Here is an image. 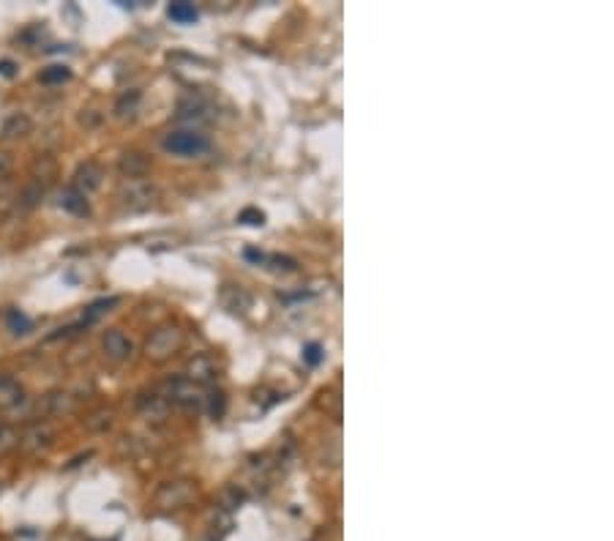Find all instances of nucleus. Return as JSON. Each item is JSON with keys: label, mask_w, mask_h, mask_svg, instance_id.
<instances>
[{"label": "nucleus", "mask_w": 614, "mask_h": 541, "mask_svg": "<svg viewBox=\"0 0 614 541\" xmlns=\"http://www.w3.org/2000/svg\"><path fill=\"white\" fill-rule=\"evenodd\" d=\"M137 404L145 416L156 418V421L167 416V410H169V402H167V397H164V394H142Z\"/></svg>", "instance_id": "nucleus-14"}, {"label": "nucleus", "mask_w": 614, "mask_h": 541, "mask_svg": "<svg viewBox=\"0 0 614 541\" xmlns=\"http://www.w3.org/2000/svg\"><path fill=\"white\" fill-rule=\"evenodd\" d=\"M101 178H104L101 164H96V162H85V164H79L77 172H74V189L88 197L91 192H96V189L101 186Z\"/></svg>", "instance_id": "nucleus-7"}, {"label": "nucleus", "mask_w": 614, "mask_h": 541, "mask_svg": "<svg viewBox=\"0 0 614 541\" xmlns=\"http://www.w3.org/2000/svg\"><path fill=\"white\" fill-rule=\"evenodd\" d=\"M164 148L175 156H202L208 148H211V139L200 134V131H191V129H181V131H169L164 137Z\"/></svg>", "instance_id": "nucleus-2"}, {"label": "nucleus", "mask_w": 614, "mask_h": 541, "mask_svg": "<svg viewBox=\"0 0 614 541\" xmlns=\"http://www.w3.org/2000/svg\"><path fill=\"white\" fill-rule=\"evenodd\" d=\"M167 402H175V404H183L188 410H197L202 404L205 397H200V391L194 388L191 380H186V377H175V380H169L167 383Z\"/></svg>", "instance_id": "nucleus-5"}, {"label": "nucleus", "mask_w": 614, "mask_h": 541, "mask_svg": "<svg viewBox=\"0 0 614 541\" xmlns=\"http://www.w3.org/2000/svg\"><path fill=\"white\" fill-rule=\"evenodd\" d=\"M118 197L126 208H131V211H145V208H151L158 197V192H156V186H151L148 181H126L121 186V192H118Z\"/></svg>", "instance_id": "nucleus-4"}, {"label": "nucleus", "mask_w": 614, "mask_h": 541, "mask_svg": "<svg viewBox=\"0 0 614 541\" xmlns=\"http://www.w3.org/2000/svg\"><path fill=\"white\" fill-rule=\"evenodd\" d=\"M31 131V118L28 115H22V112H16V115H11L6 124H3V137L6 139H11V137H25Z\"/></svg>", "instance_id": "nucleus-15"}, {"label": "nucleus", "mask_w": 614, "mask_h": 541, "mask_svg": "<svg viewBox=\"0 0 614 541\" xmlns=\"http://www.w3.org/2000/svg\"><path fill=\"white\" fill-rule=\"evenodd\" d=\"M246 257H248V260H254V263H262V260H265V254L257 252V249H246Z\"/></svg>", "instance_id": "nucleus-31"}, {"label": "nucleus", "mask_w": 614, "mask_h": 541, "mask_svg": "<svg viewBox=\"0 0 614 541\" xmlns=\"http://www.w3.org/2000/svg\"><path fill=\"white\" fill-rule=\"evenodd\" d=\"M137 101H139V93H137V91L126 93L121 101L115 104V112H118V118H131V115H134V109H137Z\"/></svg>", "instance_id": "nucleus-22"}, {"label": "nucleus", "mask_w": 614, "mask_h": 541, "mask_svg": "<svg viewBox=\"0 0 614 541\" xmlns=\"http://www.w3.org/2000/svg\"><path fill=\"white\" fill-rule=\"evenodd\" d=\"M188 380L191 383H208L211 377H213V364L208 361V358H194V364L188 367Z\"/></svg>", "instance_id": "nucleus-17"}, {"label": "nucleus", "mask_w": 614, "mask_h": 541, "mask_svg": "<svg viewBox=\"0 0 614 541\" xmlns=\"http://www.w3.org/2000/svg\"><path fill=\"white\" fill-rule=\"evenodd\" d=\"M74 407H77V399L71 394L55 391V394H46L39 402V413H71Z\"/></svg>", "instance_id": "nucleus-12"}, {"label": "nucleus", "mask_w": 614, "mask_h": 541, "mask_svg": "<svg viewBox=\"0 0 614 541\" xmlns=\"http://www.w3.org/2000/svg\"><path fill=\"white\" fill-rule=\"evenodd\" d=\"M69 77H71V71H69L66 66H49V69L41 71V82H44V85H61V82H66Z\"/></svg>", "instance_id": "nucleus-21"}, {"label": "nucleus", "mask_w": 614, "mask_h": 541, "mask_svg": "<svg viewBox=\"0 0 614 541\" xmlns=\"http://www.w3.org/2000/svg\"><path fill=\"white\" fill-rule=\"evenodd\" d=\"M112 307H118V298H104V301H96V304H91L88 309H85V314H82V323L79 325H91L96 323L101 314H107Z\"/></svg>", "instance_id": "nucleus-16"}, {"label": "nucleus", "mask_w": 614, "mask_h": 541, "mask_svg": "<svg viewBox=\"0 0 614 541\" xmlns=\"http://www.w3.org/2000/svg\"><path fill=\"white\" fill-rule=\"evenodd\" d=\"M52 437H55L52 427H49V424H41V421H36V424H31V427L25 430V435H22V446H25L28 451H41L52 443Z\"/></svg>", "instance_id": "nucleus-9"}, {"label": "nucleus", "mask_w": 614, "mask_h": 541, "mask_svg": "<svg viewBox=\"0 0 614 541\" xmlns=\"http://www.w3.org/2000/svg\"><path fill=\"white\" fill-rule=\"evenodd\" d=\"M61 208L63 211H69V214H74V217H88L91 214V205H88V197L77 192L74 186H69V189H63L61 194Z\"/></svg>", "instance_id": "nucleus-13"}, {"label": "nucleus", "mask_w": 614, "mask_h": 541, "mask_svg": "<svg viewBox=\"0 0 614 541\" xmlns=\"http://www.w3.org/2000/svg\"><path fill=\"white\" fill-rule=\"evenodd\" d=\"M41 197H44V189L31 181V184L19 192V208H25V211H28V208H33V205H39Z\"/></svg>", "instance_id": "nucleus-20"}, {"label": "nucleus", "mask_w": 614, "mask_h": 541, "mask_svg": "<svg viewBox=\"0 0 614 541\" xmlns=\"http://www.w3.org/2000/svg\"><path fill=\"white\" fill-rule=\"evenodd\" d=\"M221 500H224V509H235V506L243 500V495H241L238 490H227V492L221 495Z\"/></svg>", "instance_id": "nucleus-28"}, {"label": "nucleus", "mask_w": 614, "mask_h": 541, "mask_svg": "<svg viewBox=\"0 0 614 541\" xmlns=\"http://www.w3.org/2000/svg\"><path fill=\"white\" fill-rule=\"evenodd\" d=\"M6 325H9V331H14V334H28V331H33V320L31 317H25L19 309L6 312Z\"/></svg>", "instance_id": "nucleus-18"}, {"label": "nucleus", "mask_w": 614, "mask_h": 541, "mask_svg": "<svg viewBox=\"0 0 614 541\" xmlns=\"http://www.w3.org/2000/svg\"><path fill=\"white\" fill-rule=\"evenodd\" d=\"M101 347H104L107 358L118 361V364H123V361H129V358L134 356V344H131V339H129L123 331H118V328H112V331L104 334Z\"/></svg>", "instance_id": "nucleus-6"}, {"label": "nucleus", "mask_w": 614, "mask_h": 541, "mask_svg": "<svg viewBox=\"0 0 614 541\" xmlns=\"http://www.w3.org/2000/svg\"><path fill=\"white\" fill-rule=\"evenodd\" d=\"M14 71H16V66L11 61L0 63V74H3V77H14Z\"/></svg>", "instance_id": "nucleus-30"}, {"label": "nucleus", "mask_w": 614, "mask_h": 541, "mask_svg": "<svg viewBox=\"0 0 614 541\" xmlns=\"http://www.w3.org/2000/svg\"><path fill=\"white\" fill-rule=\"evenodd\" d=\"M303 358H306V364L317 367V364L323 361V347H320V344H308L306 353H303Z\"/></svg>", "instance_id": "nucleus-27"}, {"label": "nucleus", "mask_w": 614, "mask_h": 541, "mask_svg": "<svg viewBox=\"0 0 614 541\" xmlns=\"http://www.w3.org/2000/svg\"><path fill=\"white\" fill-rule=\"evenodd\" d=\"M197 497V487L191 481H167L158 487L156 492V503L161 509H183Z\"/></svg>", "instance_id": "nucleus-3"}, {"label": "nucleus", "mask_w": 614, "mask_h": 541, "mask_svg": "<svg viewBox=\"0 0 614 541\" xmlns=\"http://www.w3.org/2000/svg\"><path fill=\"white\" fill-rule=\"evenodd\" d=\"M16 443V432L9 427V424H0V454H6L9 449H14Z\"/></svg>", "instance_id": "nucleus-25"}, {"label": "nucleus", "mask_w": 614, "mask_h": 541, "mask_svg": "<svg viewBox=\"0 0 614 541\" xmlns=\"http://www.w3.org/2000/svg\"><path fill=\"white\" fill-rule=\"evenodd\" d=\"M118 167L129 181H142V175H148V170H151V159L139 151H126L118 162Z\"/></svg>", "instance_id": "nucleus-8"}, {"label": "nucleus", "mask_w": 614, "mask_h": 541, "mask_svg": "<svg viewBox=\"0 0 614 541\" xmlns=\"http://www.w3.org/2000/svg\"><path fill=\"white\" fill-rule=\"evenodd\" d=\"M205 399H208V410H211V416H216V418L224 416V410H227V397H224V391H211Z\"/></svg>", "instance_id": "nucleus-23"}, {"label": "nucleus", "mask_w": 614, "mask_h": 541, "mask_svg": "<svg viewBox=\"0 0 614 541\" xmlns=\"http://www.w3.org/2000/svg\"><path fill=\"white\" fill-rule=\"evenodd\" d=\"M31 175H33V184H39L41 189H46V186L58 178V162H55L52 156H39V159L33 162Z\"/></svg>", "instance_id": "nucleus-11"}, {"label": "nucleus", "mask_w": 614, "mask_h": 541, "mask_svg": "<svg viewBox=\"0 0 614 541\" xmlns=\"http://www.w3.org/2000/svg\"><path fill=\"white\" fill-rule=\"evenodd\" d=\"M11 170H14V159H11V154L0 151V181H3V178H9Z\"/></svg>", "instance_id": "nucleus-26"}, {"label": "nucleus", "mask_w": 614, "mask_h": 541, "mask_svg": "<svg viewBox=\"0 0 614 541\" xmlns=\"http://www.w3.org/2000/svg\"><path fill=\"white\" fill-rule=\"evenodd\" d=\"M181 347H183V331L178 325H161L151 334V339L145 344V353L151 361H167Z\"/></svg>", "instance_id": "nucleus-1"}, {"label": "nucleus", "mask_w": 614, "mask_h": 541, "mask_svg": "<svg viewBox=\"0 0 614 541\" xmlns=\"http://www.w3.org/2000/svg\"><path fill=\"white\" fill-rule=\"evenodd\" d=\"M109 424H112V413H109V410L93 413V416L85 421V427H88V430H93V432H99V430H107Z\"/></svg>", "instance_id": "nucleus-24"}, {"label": "nucleus", "mask_w": 614, "mask_h": 541, "mask_svg": "<svg viewBox=\"0 0 614 541\" xmlns=\"http://www.w3.org/2000/svg\"><path fill=\"white\" fill-rule=\"evenodd\" d=\"M221 307L230 309L232 314H243L246 309H251V295L246 293L243 287L227 284V287L221 290Z\"/></svg>", "instance_id": "nucleus-10"}, {"label": "nucleus", "mask_w": 614, "mask_h": 541, "mask_svg": "<svg viewBox=\"0 0 614 541\" xmlns=\"http://www.w3.org/2000/svg\"><path fill=\"white\" fill-rule=\"evenodd\" d=\"M262 219H265V217H262L260 211H251V208L241 214V222H246V224H262Z\"/></svg>", "instance_id": "nucleus-29"}, {"label": "nucleus", "mask_w": 614, "mask_h": 541, "mask_svg": "<svg viewBox=\"0 0 614 541\" xmlns=\"http://www.w3.org/2000/svg\"><path fill=\"white\" fill-rule=\"evenodd\" d=\"M167 14L175 19V22H194L197 19V9L191 6V3H172L167 9Z\"/></svg>", "instance_id": "nucleus-19"}]
</instances>
